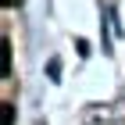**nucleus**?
I'll list each match as a JSON object with an SVG mask.
<instances>
[{
    "label": "nucleus",
    "instance_id": "nucleus-3",
    "mask_svg": "<svg viewBox=\"0 0 125 125\" xmlns=\"http://www.w3.org/2000/svg\"><path fill=\"white\" fill-rule=\"evenodd\" d=\"M4 4H7V7H11V4H18V0H4Z\"/></svg>",
    "mask_w": 125,
    "mask_h": 125
},
{
    "label": "nucleus",
    "instance_id": "nucleus-2",
    "mask_svg": "<svg viewBox=\"0 0 125 125\" xmlns=\"http://www.w3.org/2000/svg\"><path fill=\"white\" fill-rule=\"evenodd\" d=\"M0 125H14V104H4V118H0Z\"/></svg>",
    "mask_w": 125,
    "mask_h": 125
},
{
    "label": "nucleus",
    "instance_id": "nucleus-1",
    "mask_svg": "<svg viewBox=\"0 0 125 125\" xmlns=\"http://www.w3.org/2000/svg\"><path fill=\"white\" fill-rule=\"evenodd\" d=\"M0 75H4V79L11 75V43H7V39L0 43Z\"/></svg>",
    "mask_w": 125,
    "mask_h": 125
}]
</instances>
